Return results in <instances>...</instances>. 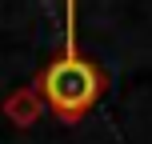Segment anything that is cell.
Returning <instances> with one entry per match:
<instances>
[{"instance_id": "cell-1", "label": "cell", "mask_w": 152, "mask_h": 144, "mask_svg": "<svg viewBox=\"0 0 152 144\" xmlns=\"http://www.w3.org/2000/svg\"><path fill=\"white\" fill-rule=\"evenodd\" d=\"M72 12L76 4L68 0V28H64V52L40 72L36 92L60 120H80L104 92V76L88 56L76 52V28H72Z\"/></svg>"}]
</instances>
